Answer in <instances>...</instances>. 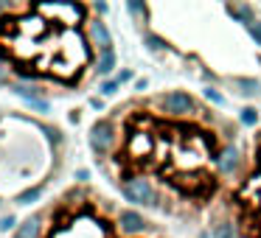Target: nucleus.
I'll list each match as a JSON object with an SVG mask.
<instances>
[{
    "mask_svg": "<svg viewBox=\"0 0 261 238\" xmlns=\"http://www.w3.org/2000/svg\"><path fill=\"white\" fill-rule=\"evenodd\" d=\"M85 6H12L0 17V56L25 76L76 84L90 68V42L79 31Z\"/></svg>",
    "mask_w": 261,
    "mask_h": 238,
    "instance_id": "1",
    "label": "nucleus"
},
{
    "mask_svg": "<svg viewBox=\"0 0 261 238\" xmlns=\"http://www.w3.org/2000/svg\"><path fill=\"white\" fill-rule=\"evenodd\" d=\"M216 137L197 126L166 124L141 112L126 124L118 163L126 168L154 174L163 185H171L182 196L202 199L216 191L211 163H219Z\"/></svg>",
    "mask_w": 261,
    "mask_h": 238,
    "instance_id": "2",
    "label": "nucleus"
},
{
    "mask_svg": "<svg viewBox=\"0 0 261 238\" xmlns=\"http://www.w3.org/2000/svg\"><path fill=\"white\" fill-rule=\"evenodd\" d=\"M45 238H121V235L107 219L93 213L90 207H76L59 216Z\"/></svg>",
    "mask_w": 261,
    "mask_h": 238,
    "instance_id": "3",
    "label": "nucleus"
},
{
    "mask_svg": "<svg viewBox=\"0 0 261 238\" xmlns=\"http://www.w3.org/2000/svg\"><path fill=\"white\" fill-rule=\"evenodd\" d=\"M239 210H242V221L253 238H261V148L253 160V171H250L247 182L239 191Z\"/></svg>",
    "mask_w": 261,
    "mask_h": 238,
    "instance_id": "4",
    "label": "nucleus"
},
{
    "mask_svg": "<svg viewBox=\"0 0 261 238\" xmlns=\"http://www.w3.org/2000/svg\"><path fill=\"white\" fill-rule=\"evenodd\" d=\"M124 196L129 199V202L146 204V207H154V204H158V193H154L152 182L143 180V176H129V180H124Z\"/></svg>",
    "mask_w": 261,
    "mask_h": 238,
    "instance_id": "5",
    "label": "nucleus"
},
{
    "mask_svg": "<svg viewBox=\"0 0 261 238\" xmlns=\"http://www.w3.org/2000/svg\"><path fill=\"white\" fill-rule=\"evenodd\" d=\"M160 107L169 115H188L194 109V98L186 93H169V96L160 98Z\"/></svg>",
    "mask_w": 261,
    "mask_h": 238,
    "instance_id": "6",
    "label": "nucleus"
},
{
    "mask_svg": "<svg viewBox=\"0 0 261 238\" xmlns=\"http://www.w3.org/2000/svg\"><path fill=\"white\" fill-rule=\"evenodd\" d=\"M113 124L110 121H98L96 126H93V132H90V146L96 148L98 154H104V152H110V146H113Z\"/></svg>",
    "mask_w": 261,
    "mask_h": 238,
    "instance_id": "7",
    "label": "nucleus"
},
{
    "mask_svg": "<svg viewBox=\"0 0 261 238\" xmlns=\"http://www.w3.org/2000/svg\"><path fill=\"white\" fill-rule=\"evenodd\" d=\"M118 227H121V232H126V235H138V232H143L146 221H143V216H138L135 210H121Z\"/></svg>",
    "mask_w": 261,
    "mask_h": 238,
    "instance_id": "8",
    "label": "nucleus"
},
{
    "mask_svg": "<svg viewBox=\"0 0 261 238\" xmlns=\"http://www.w3.org/2000/svg\"><path fill=\"white\" fill-rule=\"evenodd\" d=\"M90 37H93V42H98V45L104 48V51H110V31L104 28V23H98V20H93L90 23Z\"/></svg>",
    "mask_w": 261,
    "mask_h": 238,
    "instance_id": "9",
    "label": "nucleus"
},
{
    "mask_svg": "<svg viewBox=\"0 0 261 238\" xmlns=\"http://www.w3.org/2000/svg\"><path fill=\"white\" fill-rule=\"evenodd\" d=\"M239 152H236V148H225V152H222V157H219V168H222V174H230V171L233 168H236V163H239Z\"/></svg>",
    "mask_w": 261,
    "mask_h": 238,
    "instance_id": "10",
    "label": "nucleus"
},
{
    "mask_svg": "<svg viewBox=\"0 0 261 238\" xmlns=\"http://www.w3.org/2000/svg\"><path fill=\"white\" fill-rule=\"evenodd\" d=\"M37 235H40V221H37V219H29V221L20 224L17 238H37Z\"/></svg>",
    "mask_w": 261,
    "mask_h": 238,
    "instance_id": "11",
    "label": "nucleus"
},
{
    "mask_svg": "<svg viewBox=\"0 0 261 238\" xmlns=\"http://www.w3.org/2000/svg\"><path fill=\"white\" fill-rule=\"evenodd\" d=\"M113 68H115V53H113V48H110V51H104L101 59H98V73H110Z\"/></svg>",
    "mask_w": 261,
    "mask_h": 238,
    "instance_id": "12",
    "label": "nucleus"
},
{
    "mask_svg": "<svg viewBox=\"0 0 261 238\" xmlns=\"http://www.w3.org/2000/svg\"><path fill=\"white\" fill-rule=\"evenodd\" d=\"M227 12H230L233 17H242L244 23H253V14H250L247 6H227Z\"/></svg>",
    "mask_w": 261,
    "mask_h": 238,
    "instance_id": "13",
    "label": "nucleus"
},
{
    "mask_svg": "<svg viewBox=\"0 0 261 238\" xmlns=\"http://www.w3.org/2000/svg\"><path fill=\"white\" fill-rule=\"evenodd\" d=\"M236 87H242L244 96H253V93H258V84H255L253 79H236Z\"/></svg>",
    "mask_w": 261,
    "mask_h": 238,
    "instance_id": "14",
    "label": "nucleus"
},
{
    "mask_svg": "<svg viewBox=\"0 0 261 238\" xmlns=\"http://www.w3.org/2000/svg\"><path fill=\"white\" fill-rule=\"evenodd\" d=\"M247 28H250V34H253V40L261 45V20H253V23H247Z\"/></svg>",
    "mask_w": 261,
    "mask_h": 238,
    "instance_id": "15",
    "label": "nucleus"
},
{
    "mask_svg": "<svg viewBox=\"0 0 261 238\" xmlns=\"http://www.w3.org/2000/svg\"><path fill=\"white\" fill-rule=\"evenodd\" d=\"M255 118H258V115H255V109H244V112H242V121H244L247 126H253Z\"/></svg>",
    "mask_w": 261,
    "mask_h": 238,
    "instance_id": "16",
    "label": "nucleus"
},
{
    "mask_svg": "<svg viewBox=\"0 0 261 238\" xmlns=\"http://www.w3.org/2000/svg\"><path fill=\"white\" fill-rule=\"evenodd\" d=\"M146 42H149V48H160V45H163L158 37H146Z\"/></svg>",
    "mask_w": 261,
    "mask_h": 238,
    "instance_id": "17",
    "label": "nucleus"
},
{
    "mask_svg": "<svg viewBox=\"0 0 261 238\" xmlns=\"http://www.w3.org/2000/svg\"><path fill=\"white\" fill-rule=\"evenodd\" d=\"M208 98H211V101H216V104H222V96H219V93H214V90H208Z\"/></svg>",
    "mask_w": 261,
    "mask_h": 238,
    "instance_id": "18",
    "label": "nucleus"
},
{
    "mask_svg": "<svg viewBox=\"0 0 261 238\" xmlns=\"http://www.w3.org/2000/svg\"><path fill=\"white\" fill-rule=\"evenodd\" d=\"M12 224H14V219H3V221H0V227H3V230H9Z\"/></svg>",
    "mask_w": 261,
    "mask_h": 238,
    "instance_id": "19",
    "label": "nucleus"
}]
</instances>
